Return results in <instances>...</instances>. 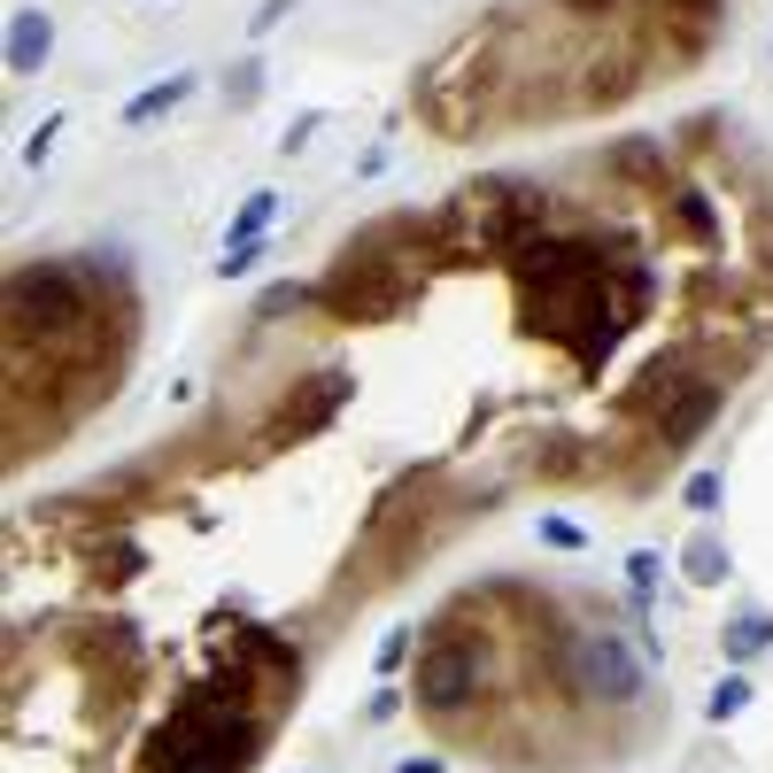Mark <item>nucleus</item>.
<instances>
[{
	"mask_svg": "<svg viewBox=\"0 0 773 773\" xmlns=\"http://www.w3.org/2000/svg\"><path fill=\"white\" fill-rule=\"evenodd\" d=\"M47 39H55V32H47V16H39V9H24V16H16V39H9V70H32V62L47 55Z\"/></svg>",
	"mask_w": 773,
	"mask_h": 773,
	"instance_id": "nucleus-1",
	"label": "nucleus"
},
{
	"mask_svg": "<svg viewBox=\"0 0 773 773\" xmlns=\"http://www.w3.org/2000/svg\"><path fill=\"white\" fill-rule=\"evenodd\" d=\"M765 642H773V627H765V619H742V627L727 635V650H735V657H750V650H765Z\"/></svg>",
	"mask_w": 773,
	"mask_h": 773,
	"instance_id": "nucleus-5",
	"label": "nucleus"
},
{
	"mask_svg": "<svg viewBox=\"0 0 773 773\" xmlns=\"http://www.w3.org/2000/svg\"><path fill=\"white\" fill-rule=\"evenodd\" d=\"M186 94H194V77H162V85H147V94L124 109V124H147V117H162V109H179Z\"/></svg>",
	"mask_w": 773,
	"mask_h": 773,
	"instance_id": "nucleus-2",
	"label": "nucleus"
},
{
	"mask_svg": "<svg viewBox=\"0 0 773 773\" xmlns=\"http://www.w3.org/2000/svg\"><path fill=\"white\" fill-rule=\"evenodd\" d=\"M271 202H279V194H255V202L240 209V225H232V247H240V240H255V232H264V217H271Z\"/></svg>",
	"mask_w": 773,
	"mask_h": 773,
	"instance_id": "nucleus-3",
	"label": "nucleus"
},
{
	"mask_svg": "<svg viewBox=\"0 0 773 773\" xmlns=\"http://www.w3.org/2000/svg\"><path fill=\"white\" fill-rule=\"evenodd\" d=\"M750 704V680H720V689H712V720H735Z\"/></svg>",
	"mask_w": 773,
	"mask_h": 773,
	"instance_id": "nucleus-4",
	"label": "nucleus"
},
{
	"mask_svg": "<svg viewBox=\"0 0 773 773\" xmlns=\"http://www.w3.org/2000/svg\"><path fill=\"white\" fill-rule=\"evenodd\" d=\"M395 773H442V758H410V765H395Z\"/></svg>",
	"mask_w": 773,
	"mask_h": 773,
	"instance_id": "nucleus-6",
	"label": "nucleus"
}]
</instances>
